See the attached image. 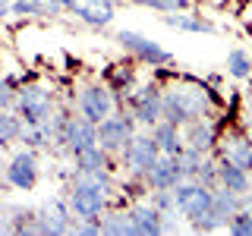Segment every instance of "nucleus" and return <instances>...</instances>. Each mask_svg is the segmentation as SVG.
<instances>
[{"mask_svg": "<svg viewBox=\"0 0 252 236\" xmlns=\"http://www.w3.org/2000/svg\"><path fill=\"white\" fill-rule=\"evenodd\" d=\"M215 101L205 85H173L161 94V120L173 126H186L199 117H208Z\"/></svg>", "mask_w": 252, "mask_h": 236, "instance_id": "1", "label": "nucleus"}, {"mask_svg": "<svg viewBox=\"0 0 252 236\" xmlns=\"http://www.w3.org/2000/svg\"><path fill=\"white\" fill-rule=\"evenodd\" d=\"M170 192H173V205H177V211L192 224V230H199V233L218 230L215 217H211V199H215V189L195 183V179H180Z\"/></svg>", "mask_w": 252, "mask_h": 236, "instance_id": "2", "label": "nucleus"}, {"mask_svg": "<svg viewBox=\"0 0 252 236\" xmlns=\"http://www.w3.org/2000/svg\"><path fill=\"white\" fill-rule=\"evenodd\" d=\"M16 114L22 117L26 126L44 123L54 117V91H47L44 85H22L19 98H16Z\"/></svg>", "mask_w": 252, "mask_h": 236, "instance_id": "3", "label": "nucleus"}, {"mask_svg": "<svg viewBox=\"0 0 252 236\" xmlns=\"http://www.w3.org/2000/svg\"><path fill=\"white\" fill-rule=\"evenodd\" d=\"M158 154H161V148H158V142H155L152 132H132L129 142H126V148L120 151V161H123L126 173L142 177V173L155 164Z\"/></svg>", "mask_w": 252, "mask_h": 236, "instance_id": "4", "label": "nucleus"}, {"mask_svg": "<svg viewBox=\"0 0 252 236\" xmlns=\"http://www.w3.org/2000/svg\"><path fill=\"white\" fill-rule=\"evenodd\" d=\"M117 44H120L123 51H129L136 60L148 63V66H167V63L173 60V54L167 51V47H161L158 41H152V38H145V35H139V31H132V29L117 31Z\"/></svg>", "mask_w": 252, "mask_h": 236, "instance_id": "5", "label": "nucleus"}, {"mask_svg": "<svg viewBox=\"0 0 252 236\" xmlns=\"http://www.w3.org/2000/svg\"><path fill=\"white\" fill-rule=\"evenodd\" d=\"M136 132V120H132V114H110L104 120L98 123V145L104 148L107 154H120L126 148V142L129 136Z\"/></svg>", "mask_w": 252, "mask_h": 236, "instance_id": "6", "label": "nucleus"}, {"mask_svg": "<svg viewBox=\"0 0 252 236\" xmlns=\"http://www.w3.org/2000/svg\"><path fill=\"white\" fill-rule=\"evenodd\" d=\"M76 110L82 117H89L92 123H101L104 117H110L114 114V91H110V85H104V82L85 85L76 98Z\"/></svg>", "mask_w": 252, "mask_h": 236, "instance_id": "7", "label": "nucleus"}, {"mask_svg": "<svg viewBox=\"0 0 252 236\" xmlns=\"http://www.w3.org/2000/svg\"><path fill=\"white\" fill-rule=\"evenodd\" d=\"M3 173H6V186L19 189V192H32V189L38 186V157H35V151H32V148L16 151Z\"/></svg>", "mask_w": 252, "mask_h": 236, "instance_id": "8", "label": "nucleus"}, {"mask_svg": "<svg viewBox=\"0 0 252 236\" xmlns=\"http://www.w3.org/2000/svg\"><path fill=\"white\" fill-rule=\"evenodd\" d=\"M180 179H186L183 173V164H180V154H158L155 164L142 173V183L148 189H173L180 183Z\"/></svg>", "mask_w": 252, "mask_h": 236, "instance_id": "9", "label": "nucleus"}, {"mask_svg": "<svg viewBox=\"0 0 252 236\" xmlns=\"http://www.w3.org/2000/svg\"><path fill=\"white\" fill-rule=\"evenodd\" d=\"M35 233H73V211L69 202L51 199L44 208L35 211Z\"/></svg>", "mask_w": 252, "mask_h": 236, "instance_id": "10", "label": "nucleus"}, {"mask_svg": "<svg viewBox=\"0 0 252 236\" xmlns=\"http://www.w3.org/2000/svg\"><path fill=\"white\" fill-rule=\"evenodd\" d=\"M63 145H66L69 154H79L85 148L98 145V123H92L89 117L73 114L66 117V126H63Z\"/></svg>", "mask_w": 252, "mask_h": 236, "instance_id": "11", "label": "nucleus"}, {"mask_svg": "<svg viewBox=\"0 0 252 236\" xmlns=\"http://www.w3.org/2000/svg\"><path fill=\"white\" fill-rule=\"evenodd\" d=\"M161 94H164V88H158V85H145V88L132 91L129 94L132 120L142 123V126H155L161 120Z\"/></svg>", "mask_w": 252, "mask_h": 236, "instance_id": "12", "label": "nucleus"}, {"mask_svg": "<svg viewBox=\"0 0 252 236\" xmlns=\"http://www.w3.org/2000/svg\"><path fill=\"white\" fill-rule=\"evenodd\" d=\"M66 10L73 13L79 22H85V26H92V29H104V26L114 22V3H110V0H73Z\"/></svg>", "mask_w": 252, "mask_h": 236, "instance_id": "13", "label": "nucleus"}, {"mask_svg": "<svg viewBox=\"0 0 252 236\" xmlns=\"http://www.w3.org/2000/svg\"><path fill=\"white\" fill-rule=\"evenodd\" d=\"M183 142H186L189 148H195V151H208V148L218 142V129H215V123H211L208 117H199V120L186 123V129H183Z\"/></svg>", "mask_w": 252, "mask_h": 236, "instance_id": "14", "label": "nucleus"}, {"mask_svg": "<svg viewBox=\"0 0 252 236\" xmlns=\"http://www.w3.org/2000/svg\"><path fill=\"white\" fill-rule=\"evenodd\" d=\"M129 220H132V227H136V233H142V236L164 233V214L155 208L152 202H148V205H132V208H129Z\"/></svg>", "mask_w": 252, "mask_h": 236, "instance_id": "15", "label": "nucleus"}, {"mask_svg": "<svg viewBox=\"0 0 252 236\" xmlns=\"http://www.w3.org/2000/svg\"><path fill=\"white\" fill-rule=\"evenodd\" d=\"M218 186L230 189V192H236V195H246L249 192V170H243L240 164L220 157L218 161Z\"/></svg>", "mask_w": 252, "mask_h": 236, "instance_id": "16", "label": "nucleus"}, {"mask_svg": "<svg viewBox=\"0 0 252 236\" xmlns=\"http://www.w3.org/2000/svg\"><path fill=\"white\" fill-rule=\"evenodd\" d=\"M152 136L158 142V148H161L164 154H180L186 148V142H183V126H173L167 120H158L152 126Z\"/></svg>", "mask_w": 252, "mask_h": 236, "instance_id": "17", "label": "nucleus"}, {"mask_svg": "<svg viewBox=\"0 0 252 236\" xmlns=\"http://www.w3.org/2000/svg\"><path fill=\"white\" fill-rule=\"evenodd\" d=\"M220 157L240 164L243 170H252V136H227L220 142Z\"/></svg>", "mask_w": 252, "mask_h": 236, "instance_id": "18", "label": "nucleus"}, {"mask_svg": "<svg viewBox=\"0 0 252 236\" xmlns=\"http://www.w3.org/2000/svg\"><path fill=\"white\" fill-rule=\"evenodd\" d=\"M161 22H164V26H170V29H177V31H205V35H208V31H215V22H211V19L192 16V13H186V10L164 13Z\"/></svg>", "mask_w": 252, "mask_h": 236, "instance_id": "19", "label": "nucleus"}, {"mask_svg": "<svg viewBox=\"0 0 252 236\" xmlns=\"http://www.w3.org/2000/svg\"><path fill=\"white\" fill-rule=\"evenodd\" d=\"M73 164H76V173H92V170H110V154L104 151L101 145H92L85 151L73 154Z\"/></svg>", "mask_w": 252, "mask_h": 236, "instance_id": "20", "label": "nucleus"}, {"mask_svg": "<svg viewBox=\"0 0 252 236\" xmlns=\"http://www.w3.org/2000/svg\"><path fill=\"white\" fill-rule=\"evenodd\" d=\"M98 220H101V233H114V236L136 233V227L129 220V211H104Z\"/></svg>", "mask_w": 252, "mask_h": 236, "instance_id": "21", "label": "nucleus"}, {"mask_svg": "<svg viewBox=\"0 0 252 236\" xmlns=\"http://www.w3.org/2000/svg\"><path fill=\"white\" fill-rule=\"evenodd\" d=\"M22 117L16 110H0V145H13L22 136Z\"/></svg>", "mask_w": 252, "mask_h": 236, "instance_id": "22", "label": "nucleus"}, {"mask_svg": "<svg viewBox=\"0 0 252 236\" xmlns=\"http://www.w3.org/2000/svg\"><path fill=\"white\" fill-rule=\"evenodd\" d=\"M10 13H16V16H60V6L47 3V0H13Z\"/></svg>", "mask_w": 252, "mask_h": 236, "instance_id": "23", "label": "nucleus"}, {"mask_svg": "<svg viewBox=\"0 0 252 236\" xmlns=\"http://www.w3.org/2000/svg\"><path fill=\"white\" fill-rule=\"evenodd\" d=\"M227 73L233 79H252V54L243 47H233L227 54Z\"/></svg>", "mask_w": 252, "mask_h": 236, "instance_id": "24", "label": "nucleus"}, {"mask_svg": "<svg viewBox=\"0 0 252 236\" xmlns=\"http://www.w3.org/2000/svg\"><path fill=\"white\" fill-rule=\"evenodd\" d=\"M6 224H10V233H35V208H13Z\"/></svg>", "mask_w": 252, "mask_h": 236, "instance_id": "25", "label": "nucleus"}, {"mask_svg": "<svg viewBox=\"0 0 252 236\" xmlns=\"http://www.w3.org/2000/svg\"><path fill=\"white\" fill-rule=\"evenodd\" d=\"M19 91H22V85H19L16 76H3V79H0V110H13Z\"/></svg>", "mask_w": 252, "mask_h": 236, "instance_id": "26", "label": "nucleus"}, {"mask_svg": "<svg viewBox=\"0 0 252 236\" xmlns=\"http://www.w3.org/2000/svg\"><path fill=\"white\" fill-rule=\"evenodd\" d=\"M227 230L236 233V236H252V211L246 208V205H243V208L227 220Z\"/></svg>", "mask_w": 252, "mask_h": 236, "instance_id": "27", "label": "nucleus"}, {"mask_svg": "<svg viewBox=\"0 0 252 236\" xmlns=\"http://www.w3.org/2000/svg\"><path fill=\"white\" fill-rule=\"evenodd\" d=\"M139 6H152L161 13H177V10H189V0H132Z\"/></svg>", "mask_w": 252, "mask_h": 236, "instance_id": "28", "label": "nucleus"}, {"mask_svg": "<svg viewBox=\"0 0 252 236\" xmlns=\"http://www.w3.org/2000/svg\"><path fill=\"white\" fill-rule=\"evenodd\" d=\"M195 183H202V186H208V189H215L218 186V161H202V167L195 170Z\"/></svg>", "mask_w": 252, "mask_h": 236, "instance_id": "29", "label": "nucleus"}, {"mask_svg": "<svg viewBox=\"0 0 252 236\" xmlns=\"http://www.w3.org/2000/svg\"><path fill=\"white\" fill-rule=\"evenodd\" d=\"M152 205H155L158 211H161L164 217L177 211V205H173V192H170V189H155V195H152Z\"/></svg>", "mask_w": 252, "mask_h": 236, "instance_id": "30", "label": "nucleus"}, {"mask_svg": "<svg viewBox=\"0 0 252 236\" xmlns=\"http://www.w3.org/2000/svg\"><path fill=\"white\" fill-rule=\"evenodd\" d=\"M110 91L132 94V73L129 69H114V73H110Z\"/></svg>", "mask_w": 252, "mask_h": 236, "instance_id": "31", "label": "nucleus"}, {"mask_svg": "<svg viewBox=\"0 0 252 236\" xmlns=\"http://www.w3.org/2000/svg\"><path fill=\"white\" fill-rule=\"evenodd\" d=\"M10 6H13V0H0V19L10 13Z\"/></svg>", "mask_w": 252, "mask_h": 236, "instance_id": "32", "label": "nucleus"}, {"mask_svg": "<svg viewBox=\"0 0 252 236\" xmlns=\"http://www.w3.org/2000/svg\"><path fill=\"white\" fill-rule=\"evenodd\" d=\"M0 192H6V173L0 170Z\"/></svg>", "mask_w": 252, "mask_h": 236, "instance_id": "33", "label": "nucleus"}, {"mask_svg": "<svg viewBox=\"0 0 252 236\" xmlns=\"http://www.w3.org/2000/svg\"><path fill=\"white\" fill-rule=\"evenodd\" d=\"M246 104H249V107H252V88H249V91H246Z\"/></svg>", "mask_w": 252, "mask_h": 236, "instance_id": "34", "label": "nucleus"}, {"mask_svg": "<svg viewBox=\"0 0 252 236\" xmlns=\"http://www.w3.org/2000/svg\"><path fill=\"white\" fill-rule=\"evenodd\" d=\"M3 214H6V211H3V205H0V220H3Z\"/></svg>", "mask_w": 252, "mask_h": 236, "instance_id": "35", "label": "nucleus"}]
</instances>
